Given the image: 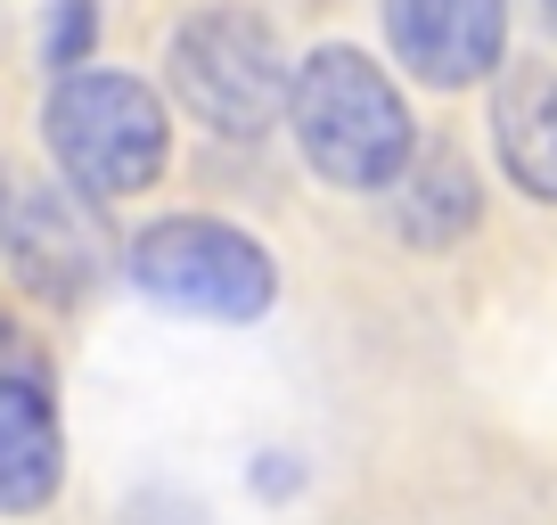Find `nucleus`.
Returning <instances> with one entry per match:
<instances>
[{
    "mask_svg": "<svg viewBox=\"0 0 557 525\" xmlns=\"http://www.w3.org/2000/svg\"><path fill=\"white\" fill-rule=\"evenodd\" d=\"M287 132H296L304 164L336 190H394V173L418 157V123L401 107V90L385 83V66H369L345 41L296 58Z\"/></svg>",
    "mask_w": 557,
    "mask_h": 525,
    "instance_id": "1",
    "label": "nucleus"
},
{
    "mask_svg": "<svg viewBox=\"0 0 557 525\" xmlns=\"http://www.w3.org/2000/svg\"><path fill=\"white\" fill-rule=\"evenodd\" d=\"M41 132H50V157H58V173H66V190H83L90 206L139 197L164 173V157H173V115H164V99L139 83V74H115V66L58 74Z\"/></svg>",
    "mask_w": 557,
    "mask_h": 525,
    "instance_id": "2",
    "label": "nucleus"
},
{
    "mask_svg": "<svg viewBox=\"0 0 557 525\" xmlns=\"http://www.w3.org/2000/svg\"><path fill=\"white\" fill-rule=\"evenodd\" d=\"M173 90L206 132L222 141H255L287 115V83L296 66L278 58V34L255 17V9H197L173 34Z\"/></svg>",
    "mask_w": 557,
    "mask_h": 525,
    "instance_id": "3",
    "label": "nucleus"
},
{
    "mask_svg": "<svg viewBox=\"0 0 557 525\" xmlns=\"http://www.w3.org/2000/svg\"><path fill=\"white\" fill-rule=\"evenodd\" d=\"M132 280L139 296H157L164 313H197V320H255L271 313L278 271L246 230L206 222V213H173L148 222L132 239Z\"/></svg>",
    "mask_w": 557,
    "mask_h": 525,
    "instance_id": "4",
    "label": "nucleus"
},
{
    "mask_svg": "<svg viewBox=\"0 0 557 525\" xmlns=\"http://www.w3.org/2000/svg\"><path fill=\"white\" fill-rule=\"evenodd\" d=\"M66 476V436H58V394L34 345L0 337V517L50 509Z\"/></svg>",
    "mask_w": 557,
    "mask_h": 525,
    "instance_id": "5",
    "label": "nucleus"
},
{
    "mask_svg": "<svg viewBox=\"0 0 557 525\" xmlns=\"http://www.w3.org/2000/svg\"><path fill=\"white\" fill-rule=\"evenodd\" d=\"M394 58L435 90H468L508 50V0H385Z\"/></svg>",
    "mask_w": 557,
    "mask_h": 525,
    "instance_id": "6",
    "label": "nucleus"
},
{
    "mask_svg": "<svg viewBox=\"0 0 557 525\" xmlns=\"http://www.w3.org/2000/svg\"><path fill=\"white\" fill-rule=\"evenodd\" d=\"M9 262L17 280L50 304H74L99 288L107 271V239L90 222V197L83 190H25L17 213H9Z\"/></svg>",
    "mask_w": 557,
    "mask_h": 525,
    "instance_id": "7",
    "label": "nucleus"
},
{
    "mask_svg": "<svg viewBox=\"0 0 557 525\" xmlns=\"http://www.w3.org/2000/svg\"><path fill=\"white\" fill-rule=\"evenodd\" d=\"M492 148L524 197L557 206V66H508V83L492 90Z\"/></svg>",
    "mask_w": 557,
    "mask_h": 525,
    "instance_id": "8",
    "label": "nucleus"
},
{
    "mask_svg": "<svg viewBox=\"0 0 557 525\" xmlns=\"http://www.w3.org/2000/svg\"><path fill=\"white\" fill-rule=\"evenodd\" d=\"M484 197H475V173L459 148H418L410 164L394 173V222L410 246H451L475 230Z\"/></svg>",
    "mask_w": 557,
    "mask_h": 525,
    "instance_id": "9",
    "label": "nucleus"
},
{
    "mask_svg": "<svg viewBox=\"0 0 557 525\" xmlns=\"http://www.w3.org/2000/svg\"><path fill=\"white\" fill-rule=\"evenodd\" d=\"M90 34H99V0H58V17H50V66L74 74L90 58Z\"/></svg>",
    "mask_w": 557,
    "mask_h": 525,
    "instance_id": "10",
    "label": "nucleus"
},
{
    "mask_svg": "<svg viewBox=\"0 0 557 525\" xmlns=\"http://www.w3.org/2000/svg\"><path fill=\"white\" fill-rule=\"evenodd\" d=\"M9 213H17V197H9V173H0V246H9Z\"/></svg>",
    "mask_w": 557,
    "mask_h": 525,
    "instance_id": "11",
    "label": "nucleus"
},
{
    "mask_svg": "<svg viewBox=\"0 0 557 525\" xmlns=\"http://www.w3.org/2000/svg\"><path fill=\"white\" fill-rule=\"evenodd\" d=\"M541 9H549V25H557V0H541Z\"/></svg>",
    "mask_w": 557,
    "mask_h": 525,
    "instance_id": "12",
    "label": "nucleus"
}]
</instances>
